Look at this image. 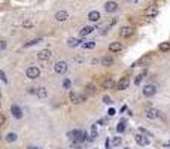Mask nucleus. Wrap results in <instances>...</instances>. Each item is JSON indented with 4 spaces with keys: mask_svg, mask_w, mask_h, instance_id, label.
Wrapping results in <instances>:
<instances>
[{
    "mask_svg": "<svg viewBox=\"0 0 170 149\" xmlns=\"http://www.w3.org/2000/svg\"><path fill=\"white\" fill-rule=\"evenodd\" d=\"M69 136L72 137V140H75V143H82L87 140V133L82 130H73L69 133Z\"/></svg>",
    "mask_w": 170,
    "mask_h": 149,
    "instance_id": "f257e3e1",
    "label": "nucleus"
},
{
    "mask_svg": "<svg viewBox=\"0 0 170 149\" xmlns=\"http://www.w3.org/2000/svg\"><path fill=\"white\" fill-rule=\"evenodd\" d=\"M69 99H70V102L73 103V105H81V103H84L85 100H87V96H81V94H78V93H75V91H72L70 94H69Z\"/></svg>",
    "mask_w": 170,
    "mask_h": 149,
    "instance_id": "f03ea898",
    "label": "nucleus"
},
{
    "mask_svg": "<svg viewBox=\"0 0 170 149\" xmlns=\"http://www.w3.org/2000/svg\"><path fill=\"white\" fill-rule=\"evenodd\" d=\"M26 74L29 79H38L41 76V69L38 66H30L27 70H26Z\"/></svg>",
    "mask_w": 170,
    "mask_h": 149,
    "instance_id": "7ed1b4c3",
    "label": "nucleus"
},
{
    "mask_svg": "<svg viewBox=\"0 0 170 149\" xmlns=\"http://www.w3.org/2000/svg\"><path fill=\"white\" fill-rule=\"evenodd\" d=\"M67 69H69V67H67V63H66V61H57V63L54 64V72L58 74L66 73Z\"/></svg>",
    "mask_w": 170,
    "mask_h": 149,
    "instance_id": "20e7f679",
    "label": "nucleus"
},
{
    "mask_svg": "<svg viewBox=\"0 0 170 149\" xmlns=\"http://www.w3.org/2000/svg\"><path fill=\"white\" fill-rule=\"evenodd\" d=\"M142 93H143V96H145V97H152V96H155V93H157V88H155V85H152V84H148V85H145V87H143Z\"/></svg>",
    "mask_w": 170,
    "mask_h": 149,
    "instance_id": "39448f33",
    "label": "nucleus"
},
{
    "mask_svg": "<svg viewBox=\"0 0 170 149\" xmlns=\"http://www.w3.org/2000/svg\"><path fill=\"white\" fill-rule=\"evenodd\" d=\"M118 3L117 2H114V0H109V2H106L105 3V11L108 12V14H112V12H117L118 11Z\"/></svg>",
    "mask_w": 170,
    "mask_h": 149,
    "instance_id": "423d86ee",
    "label": "nucleus"
},
{
    "mask_svg": "<svg viewBox=\"0 0 170 149\" xmlns=\"http://www.w3.org/2000/svg\"><path fill=\"white\" fill-rule=\"evenodd\" d=\"M134 140H136V143H137L139 146H146V145H149V139H148L145 134H142V133L136 134V136H134Z\"/></svg>",
    "mask_w": 170,
    "mask_h": 149,
    "instance_id": "0eeeda50",
    "label": "nucleus"
},
{
    "mask_svg": "<svg viewBox=\"0 0 170 149\" xmlns=\"http://www.w3.org/2000/svg\"><path fill=\"white\" fill-rule=\"evenodd\" d=\"M11 115L14 118H17V119H21L23 118V109L20 106H17V105H12L11 106Z\"/></svg>",
    "mask_w": 170,
    "mask_h": 149,
    "instance_id": "6e6552de",
    "label": "nucleus"
},
{
    "mask_svg": "<svg viewBox=\"0 0 170 149\" xmlns=\"http://www.w3.org/2000/svg\"><path fill=\"white\" fill-rule=\"evenodd\" d=\"M133 33H134V29L130 27V26H124V27L120 29V36L121 37H130Z\"/></svg>",
    "mask_w": 170,
    "mask_h": 149,
    "instance_id": "1a4fd4ad",
    "label": "nucleus"
},
{
    "mask_svg": "<svg viewBox=\"0 0 170 149\" xmlns=\"http://www.w3.org/2000/svg\"><path fill=\"white\" fill-rule=\"evenodd\" d=\"M38 58H39V61H48V60L51 58V51H49V49H42V51H39V52H38Z\"/></svg>",
    "mask_w": 170,
    "mask_h": 149,
    "instance_id": "9d476101",
    "label": "nucleus"
},
{
    "mask_svg": "<svg viewBox=\"0 0 170 149\" xmlns=\"http://www.w3.org/2000/svg\"><path fill=\"white\" fill-rule=\"evenodd\" d=\"M87 18H88L90 21H93V23H97V21H100L102 15H100V12H99V11H91V12H88Z\"/></svg>",
    "mask_w": 170,
    "mask_h": 149,
    "instance_id": "9b49d317",
    "label": "nucleus"
},
{
    "mask_svg": "<svg viewBox=\"0 0 170 149\" xmlns=\"http://www.w3.org/2000/svg\"><path fill=\"white\" fill-rule=\"evenodd\" d=\"M128 84H130L128 78H121V79L118 81V84H117V88H118L120 91H124V90H127Z\"/></svg>",
    "mask_w": 170,
    "mask_h": 149,
    "instance_id": "f8f14e48",
    "label": "nucleus"
},
{
    "mask_svg": "<svg viewBox=\"0 0 170 149\" xmlns=\"http://www.w3.org/2000/svg\"><path fill=\"white\" fill-rule=\"evenodd\" d=\"M146 116H148L149 119L160 118V111H158V109H154V108H149V109H146Z\"/></svg>",
    "mask_w": 170,
    "mask_h": 149,
    "instance_id": "ddd939ff",
    "label": "nucleus"
},
{
    "mask_svg": "<svg viewBox=\"0 0 170 149\" xmlns=\"http://www.w3.org/2000/svg\"><path fill=\"white\" fill-rule=\"evenodd\" d=\"M158 15V9L154 6V8H148L146 11H145V17L146 18H155Z\"/></svg>",
    "mask_w": 170,
    "mask_h": 149,
    "instance_id": "4468645a",
    "label": "nucleus"
},
{
    "mask_svg": "<svg viewBox=\"0 0 170 149\" xmlns=\"http://www.w3.org/2000/svg\"><path fill=\"white\" fill-rule=\"evenodd\" d=\"M67 18H69V14H67L66 11H60V12L55 14V20H57L58 23H63V21H66Z\"/></svg>",
    "mask_w": 170,
    "mask_h": 149,
    "instance_id": "2eb2a0df",
    "label": "nucleus"
},
{
    "mask_svg": "<svg viewBox=\"0 0 170 149\" xmlns=\"http://www.w3.org/2000/svg\"><path fill=\"white\" fill-rule=\"evenodd\" d=\"M102 87H103L105 90H111V88L115 87V81H114L112 78H108V79H105V81L102 82Z\"/></svg>",
    "mask_w": 170,
    "mask_h": 149,
    "instance_id": "dca6fc26",
    "label": "nucleus"
},
{
    "mask_svg": "<svg viewBox=\"0 0 170 149\" xmlns=\"http://www.w3.org/2000/svg\"><path fill=\"white\" fill-rule=\"evenodd\" d=\"M93 32H94V27L93 26H87V27H82V30L79 32V36L85 37V36H88V35H91Z\"/></svg>",
    "mask_w": 170,
    "mask_h": 149,
    "instance_id": "f3484780",
    "label": "nucleus"
},
{
    "mask_svg": "<svg viewBox=\"0 0 170 149\" xmlns=\"http://www.w3.org/2000/svg\"><path fill=\"white\" fill-rule=\"evenodd\" d=\"M123 49V45L120 43V42H112L111 45H109V51L111 52H120Z\"/></svg>",
    "mask_w": 170,
    "mask_h": 149,
    "instance_id": "a211bd4d",
    "label": "nucleus"
},
{
    "mask_svg": "<svg viewBox=\"0 0 170 149\" xmlns=\"http://www.w3.org/2000/svg\"><path fill=\"white\" fill-rule=\"evenodd\" d=\"M100 63H102V66H105V67H109V66H112L114 64V58L112 57H103L102 60H100Z\"/></svg>",
    "mask_w": 170,
    "mask_h": 149,
    "instance_id": "6ab92c4d",
    "label": "nucleus"
},
{
    "mask_svg": "<svg viewBox=\"0 0 170 149\" xmlns=\"http://www.w3.org/2000/svg\"><path fill=\"white\" fill-rule=\"evenodd\" d=\"M36 94H38L39 99H45V97H48V90L45 87H41V88L36 90Z\"/></svg>",
    "mask_w": 170,
    "mask_h": 149,
    "instance_id": "aec40b11",
    "label": "nucleus"
},
{
    "mask_svg": "<svg viewBox=\"0 0 170 149\" xmlns=\"http://www.w3.org/2000/svg\"><path fill=\"white\" fill-rule=\"evenodd\" d=\"M67 45L72 46V48H75V46L81 45V40L79 39H75V37H70V39H67Z\"/></svg>",
    "mask_w": 170,
    "mask_h": 149,
    "instance_id": "412c9836",
    "label": "nucleus"
},
{
    "mask_svg": "<svg viewBox=\"0 0 170 149\" xmlns=\"http://www.w3.org/2000/svg\"><path fill=\"white\" fill-rule=\"evenodd\" d=\"M158 49H160L161 52H167V51H170V42H163V43H160Z\"/></svg>",
    "mask_w": 170,
    "mask_h": 149,
    "instance_id": "4be33fe9",
    "label": "nucleus"
},
{
    "mask_svg": "<svg viewBox=\"0 0 170 149\" xmlns=\"http://www.w3.org/2000/svg\"><path fill=\"white\" fill-rule=\"evenodd\" d=\"M41 42H42V39H41V37H38V39H32L30 42H27V43L24 45V48H30V46L38 45V43H41Z\"/></svg>",
    "mask_w": 170,
    "mask_h": 149,
    "instance_id": "5701e85b",
    "label": "nucleus"
},
{
    "mask_svg": "<svg viewBox=\"0 0 170 149\" xmlns=\"http://www.w3.org/2000/svg\"><path fill=\"white\" fill-rule=\"evenodd\" d=\"M18 139V136L15 134V133H9V134H6V142L8 143H12V142H15Z\"/></svg>",
    "mask_w": 170,
    "mask_h": 149,
    "instance_id": "b1692460",
    "label": "nucleus"
},
{
    "mask_svg": "<svg viewBox=\"0 0 170 149\" xmlns=\"http://www.w3.org/2000/svg\"><path fill=\"white\" fill-rule=\"evenodd\" d=\"M82 48H84V49H93V48H96V42H94V40L85 42V43H82Z\"/></svg>",
    "mask_w": 170,
    "mask_h": 149,
    "instance_id": "393cba45",
    "label": "nucleus"
},
{
    "mask_svg": "<svg viewBox=\"0 0 170 149\" xmlns=\"http://www.w3.org/2000/svg\"><path fill=\"white\" fill-rule=\"evenodd\" d=\"M126 121H121V122H118V125H117V131L118 133H124L126 131Z\"/></svg>",
    "mask_w": 170,
    "mask_h": 149,
    "instance_id": "a878e982",
    "label": "nucleus"
},
{
    "mask_svg": "<svg viewBox=\"0 0 170 149\" xmlns=\"http://www.w3.org/2000/svg\"><path fill=\"white\" fill-rule=\"evenodd\" d=\"M96 91H97V90H96L94 85H87V87H85V93H87V94H96Z\"/></svg>",
    "mask_w": 170,
    "mask_h": 149,
    "instance_id": "bb28decb",
    "label": "nucleus"
},
{
    "mask_svg": "<svg viewBox=\"0 0 170 149\" xmlns=\"http://www.w3.org/2000/svg\"><path fill=\"white\" fill-rule=\"evenodd\" d=\"M94 137H97V124H94V125L91 127V136H90L88 140H93Z\"/></svg>",
    "mask_w": 170,
    "mask_h": 149,
    "instance_id": "cd10ccee",
    "label": "nucleus"
},
{
    "mask_svg": "<svg viewBox=\"0 0 170 149\" xmlns=\"http://www.w3.org/2000/svg\"><path fill=\"white\" fill-rule=\"evenodd\" d=\"M23 26H24V29H32V27L35 26V23H33L32 20H26V21L23 23Z\"/></svg>",
    "mask_w": 170,
    "mask_h": 149,
    "instance_id": "c85d7f7f",
    "label": "nucleus"
},
{
    "mask_svg": "<svg viewBox=\"0 0 170 149\" xmlns=\"http://www.w3.org/2000/svg\"><path fill=\"white\" fill-rule=\"evenodd\" d=\"M145 73H146V70H143V72L139 74V76H136V79H134V84H136V85H139V84H140V81H142V78H143V74H145Z\"/></svg>",
    "mask_w": 170,
    "mask_h": 149,
    "instance_id": "c756f323",
    "label": "nucleus"
},
{
    "mask_svg": "<svg viewBox=\"0 0 170 149\" xmlns=\"http://www.w3.org/2000/svg\"><path fill=\"white\" fill-rule=\"evenodd\" d=\"M121 142H123L121 137H114V139H112V145H114V146H118Z\"/></svg>",
    "mask_w": 170,
    "mask_h": 149,
    "instance_id": "7c9ffc66",
    "label": "nucleus"
},
{
    "mask_svg": "<svg viewBox=\"0 0 170 149\" xmlns=\"http://www.w3.org/2000/svg\"><path fill=\"white\" fill-rule=\"evenodd\" d=\"M70 85H72L70 79H64V81H63V87H64V88H70Z\"/></svg>",
    "mask_w": 170,
    "mask_h": 149,
    "instance_id": "2f4dec72",
    "label": "nucleus"
},
{
    "mask_svg": "<svg viewBox=\"0 0 170 149\" xmlns=\"http://www.w3.org/2000/svg\"><path fill=\"white\" fill-rule=\"evenodd\" d=\"M0 49H2V51H5V49H6V40H5V39H2V40H0Z\"/></svg>",
    "mask_w": 170,
    "mask_h": 149,
    "instance_id": "473e14b6",
    "label": "nucleus"
},
{
    "mask_svg": "<svg viewBox=\"0 0 170 149\" xmlns=\"http://www.w3.org/2000/svg\"><path fill=\"white\" fill-rule=\"evenodd\" d=\"M103 103H105V105H111V103H112V102H111V97H109V96H105V97H103Z\"/></svg>",
    "mask_w": 170,
    "mask_h": 149,
    "instance_id": "72a5a7b5",
    "label": "nucleus"
},
{
    "mask_svg": "<svg viewBox=\"0 0 170 149\" xmlns=\"http://www.w3.org/2000/svg\"><path fill=\"white\" fill-rule=\"evenodd\" d=\"M0 76H2V81H3V82H5V84H6V82H8V78H6V73H5V72H3V70H2V72H0Z\"/></svg>",
    "mask_w": 170,
    "mask_h": 149,
    "instance_id": "f704fd0d",
    "label": "nucleus"
},
{
    "mask_svg": "<svg viewBox=\"0 0 170 149\" xmlns=\"http://www.w3.org/2000/svg\"><path fill=\"white\" fill-rule=\"evenodd\" d=\"M108 115H109V116H114V115H115V109H109Z\"/></svg>",
    "mask_w": 170,
    "mask_h": 149,
    "instance_id": "c9c22d12",
    "label": "nucleus"
},
{
    "mask_svg": "<svg viewBox=\"0 0 170 149\" xmlns=\"http://www.w3.org/2000/svg\"><path fill=\"white\" fill-rule=\"evenodd\" d=\"M0 121H2V125H5V122H6V118L2 115V118H0Z\"/></svg>",
    "mask_w": 170,
    "mask_h": 149,
    "instance_id": "e433bc0d",
    "label": "nucleus"
},
{
    "mask_svg": "<svg viewBox=\"0 0 170 149\" xmlns=\"http://www.w3.org/2000/svg\"><path fill=\"white\" fill-rule=\"evenodd\" d=\"M97 63H99L97 58H93V60H91V64H97Z\"/></svg>",
    "mask_w": 170,
    "mask_h": 149,
    "instance_id": "4c0bfd02",
    "label": "nucleus"
},
{
    "mask_svg": "<svg viewBox=\"0 0 170 149\" xmlns=\"http://www.w3.org/2000/svg\"><path fill=\"white\" fill-rule=\"evenodd\" d=\"M126 149H128V148H126Z\"/></svg>",
    "mask_w": 170,
    "mask_h": 149,
    "instance_id": "58836bf2",
    "label": "nucleus"
}]
</instances>
